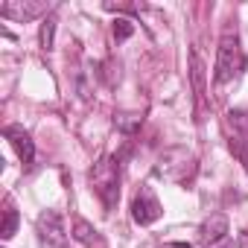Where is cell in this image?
Returning <instances> with one entry per match:
<instances>
[{
	"instance_id": "5b68a950",
	"label": "cell",
	"mask_w": 248,
	"mask_h": 248,
	"mask_svg": "<svg viewBox=\"0 0 248 248\" xmlns=\"http://www.w3.org/2000/svg\"><path fill=\"white\" fill-rule=\"evenodd\" d=\"M202 242H204V248H233V239L228 233V219L219 213L210 216L202 225Z\"/></svg>"
},
{
	"instance_id": "4fadbf2b",
	"label": "cell",
	"mask_w": 248,
	"mask_h": 248,
	"mask_svg": "<svg viewBox=\"0 0 248 248\" xmlns=\"http://www.w3.org/2000/svg\"><path fill=\"white\" fill-rule=\"evenodd\" d=\"M239 248H248V231H245V233L239 236Z\"/></svg>"
},
{
	"instance_id": "ba28073f",
	"label": "cell",
	"mask_w": 248,
	"mask_h": 248,
	"mask_svg": "<svg viewBox=\"0 0 248 248\" xmlns=\"http://www.w3.org/2000/svg\"><path fill=\"white\" fill-rule=\"evenodd\" d=\"M3 228H0V236L3 239H12L15 236V228H18V210H15V204L6 199V210H3Z\"/></svg>"
},
{
	"instance_id": "6da1fadb",
	"label": "cell",
	"mask_w": 248,
	"mask_h": 248,
	"mask_svg": "<svg viewBox=\"0 0 248 248\" xmlns=\"http://www.w3.org/2000/svg\"><path fill=\"white\" fill-rule=\"evenodd\" d=\"M242 70H245V53H242V47H239V35H236V30L228 27V30L222 32L219 50H216V73H213V79L222 85V82L236 79Z\"/></svg>"
},
{
	"instance_id": "7a4b0ae2",
	"label": "cell",
	"mask_w": 248,
	"mask_h": 248,
	"mask_svg": "<svg viewBox=\"0 0 248 248\" xmlns=\"http://www.w3.org/2000/svg\"><path fill=\"white\" fill-rule=\"evenodd\" d=\"M91 187H93V193L102 199V204L111 210L114 204H117V199H120V161L117 158H111V155H105L99 164H93V170H91Z\"/></svg>"
},
{
	"instance_id": "3957f363",
	"label": "cell",
	"mask_w": 248,
	"mask_h": 248,
	"mask_svg": "<svg viewBox=\"0 0 248 248\" xmlns=\"http://www.w3.org/2000/svg\"><path fill=\"white\" fill-rule=\"evenodd\" d=\"M161 216H164V207H161V202L155 199V193H152L149 187H140L138 196H135V202H132V219H135L138 225H152V222H158Z\"/></svg>"
},
{
	"instance_id": "277c9868",
	"label": "cell",
	"mask_w": 248,
	"mask_h": 248,
	"mask_svg": "<svg viewBox=\"0 0 248 248\" xmlns=\"http://www.w3.org/2000/svg\"><path fill=\"white\" fill-rule=\"evenodd\" d=\"M38 233H41V242L44 248H67V233H64V222L56 210H47L41 213L38 219Z\"/></svg>"
},
{
	"instance_id": "30bf717a",
	"label": "cell",
	"mask_w": 248,
	"mask_h": 248,
	"mask_svg": "<svg viewBox=\"0 0 248 248\" xmlns=\"http://www.w3.org/2000/svg\"><path fill=\"white\" fill-rule=\"evenodd\" d=\"M53 35H56V21L47 18V21L41 24V47H44V50H53Z\"/></svg>"
},
{
	"instance_id": "8fae6325",
	"label": "cell",
	"mask_w": 248,
	"mask_h": 248,
	"mask_svg": "<svg viewBox=\"0 0 248 248\" xmlns=\"http://www.w3.org/2000/svg\"><path fill=\"white\" fill-rule=\"evenodd\" d=\"M132 32H135L132 21H114V38H117V41H126Z\"/></svg>"
},
{
	"instance_id": "8992f818",
	"label": "cell",
	"mask_w": 248,
	"mask_h": 248,
	"mask_svg": "<svg viewBox=\"0 0 248 248\" xmlns=\"http://www.w3.org/2000/svg\"><path fill=\"white\" fill-rule=\"evenodd\" d=\"M6 140L15 146V152H18V158L24 161V167H32V161H35V143H32V138L21 129V126H6Z\"/></svg>"
},
{
	"instance_id": "7c38bea8",
	"label": "cell",
	"mask_w": 248,
	"mask_h": 248,
	"mask_svg": "<svg viewBox=\"0 0 248 248\" xmlns=\"http://www.w3.org/2000/svg\"><path fill=\"white\" fill-rule=\"evenodd\" d=\"M164 248H190V242H167Z\"/></svg>"
},
{
	"instance_id": "52a82bcc",
	"label": "cell",
	"mask_w": 248,
	"mask_h": 248,
	"mask_svg": "<svg viewBox=\"0 0 248 248\" xmlns=\"http://www.w3.org/2000/svg\"><path fill=\"white\" fill-rule=\"evenodd\" d=\"M44 9H47L44 3H3L0 6V15L12 18V21H30L35 15H41Z\"/></svg>"
},
{
	"instance_id": "9c48e42d",
	"label": "cell",
	"mask_w": 248,
	"mask_h": 248,
	"mask_svg": "<svg viewBox=\"0 0 248 248\" xmlns=\"http://www.w3.org/2000/svg\"><path fill=\"white\" fill-rule=\"evenodd\" d=\"M73 231H76L73 236H76L79 242H85V245H93V242H99L96 231H93V228H91L88 222H76V225H73Z\"/></svg>"
}]
</instances>
